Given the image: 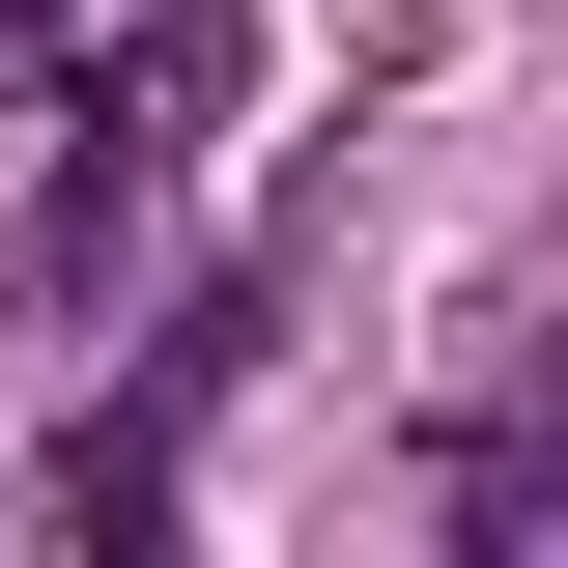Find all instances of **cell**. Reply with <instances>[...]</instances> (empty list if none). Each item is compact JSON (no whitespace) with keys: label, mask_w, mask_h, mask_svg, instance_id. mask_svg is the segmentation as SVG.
Instances as JSON below:
<instances>
[{"label":"cell","mask_w":568,"mask_h":568,"mask_svg":"<svg viewBox=\"0 0 568 568\" xmlns=\"http://www.w3.org/2000/svg\"><path fill=\"white\" fill-rule=\"evenodd\" d=\"M313 58H342V85H426V58H455V0H313Z\"/></svg>","instance_id":"cell-1"}]
</instances>
